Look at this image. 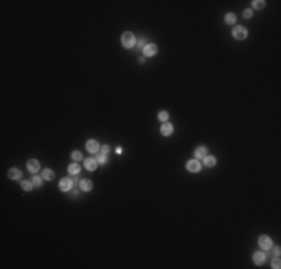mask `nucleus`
Segmentation results:
<instances>
[{"label":"nucleus","mask_w":281,"mask_h":269,"mask_svg":"<svg viewBox=\"0 0 281 269\" xmlns=\"http://www.w3.org/2000/svg\"><path fill=\"white\" fill-rule=\"evenodd\" d=\"M135 42H136V39H135L133 33H130V32L123 33V36H121V43H123L124 48H132L135 45Z\"/></svg>","instance_id":"nucleus-1"},{"label":"nucleus","mask_w":281,"mask_h":269,"mask_svg":"<svg viewBox=\"0 0 281 269\" xmlns=\"http://www.w3.org/2000/svg\"><path fill=\"white\" fill-rule=\"evenodd\" d=\"M259 245H260V248H263V250H271V248H272V241H271L269 236L262 235V236L259 238Z\"/></svg>","instance_id":"nucleus-2"},{"label":"nucleus","mask_w":281,"mask_h":269,"mask_svg":"<svg viewBox=\"0 0 281 269\" xmlns=\"http://www.w3.org/2000/svg\"><path fill=\"white\" fill-rule=\"evenodd\" d=\"M232 35L235 36V39H238V40H242V39H245L247 37V30L244 29V27H233V32H232Z\"/></svg>","instance_id":"nucleus-3"},{"label":"nucleus","mask_w":281,"mask_h":269,"mask_svg":"<svg viewBox=\"0 0 281 269\" xmlns=\"http://www.w3.org/2000/svg\"><path fill=\"white\" fill-rule=\"evenodd\" d=\"M85 147H87L88 153H99V150H100V147H99L97 141H94V139H90Z\"/></svg>","instance_id":"nucleus-4"},{"label":"nucleus","mask_w":281,"mask_h":269,"mask_svg":"<svg viewBox=\"0 0 281 269\" xmlns=\"http://www.w3.org/2000/svg\"><path fill=\"white\" fill-rule=\"evenodd\" d=\"M156 53H157V47H156L154 43H148V45L144 47V54H145V57H151V55H154Z\"/></svg>","instance_id":"nucleus-5"},{"label":"nucleus","mask_w":281,"mask_h":269,"mask_svg":"<svg viewBox=\"0 0 281 269\" xmlns=\"http://www.w3.org/2000/svg\"><path fill=\"white\" fill-rule=\"evenodd\" d=\"M253 260H254L256 265H262V263H265V260H266V254H265L263 251H257V253H254Z\"/></svg>","instance_id":"nucleus-6"},{"label":"nucleus","mask_w":281,"mask_h":269,"mask_svg":"<svg viewBox=\"0 0 281 269\" xmlns=\"http://www.w3.org/2000/svg\"><path fill=\"white\" fill-rule=\"evenodd\" d=\"M186 167H187V171H190V172H199V171H200V163L197 160H190L187 164H186Z\"/></svg>","instance_id":"nucleus-7"},{"label":"nucleus","mask_w":281,"mask_h":269,"mask_svg":"<svg viewBox=\"0 0 281 269\" xmlns=\"http://www.w3.org/2000/svg\"><path fill=\"white\" fill-rule=\"evenodd\" d=\"M72 179L70 178H63L61 181H60V190L61 191H69L70 188H72Z\"/></svg>","instance_id":"nucleus-8"},{"label":"nucleus","mask_w":281,"mask_h":269,"mask_svg":"<svg viewBox=\"0 0 281 269\" xmlns=\"http://www.w3.org/2000/svg\"><path fill=\"white\" fill-rule=\"evenodd\" d=\"M84 166H85V169H87V171L93 172V171H96L97 160H96V159H85V161H84Z\"/></svg>","instance_id":"nucleus-9"},{"label":"nucleus","mask_w":281,"mask_h":269,"mask_svg":"<svg viewBox=\"0 0 281 269\" xmlns=\"http://www.w3.org/2000/svg\"><path fill=\"white\" fill-rule=\"evenodd\" d=\"M160 132H161V135H163V136H169V135H172L174 127H172V124H169V123H163L161 129H160Z\"/></svg>","instance_id":"nucleus-10"},{"label":"nucleus","mask_w":281,"mask_h":269,"mask_svg":"<svg viewBox=\"0 0 281 269\" xmlns=\"http://www.w3.org/2000/svg\"><path fill=\"white\" fill-rule=\"evenodd\" d=\"M27 167H29V171H30L32 174H36V172L39 171V161L35 160V159L29 160L27 161Z\"/></svg>","instance_id":"nucleus-11"},{"label":"nucleus","mask_w":281,"mask_h":269,"mask_svg":"<svg viewBox=\"0 0 281 269\" xmlns=\"http://www.w3.org/2000/svg\"><path fill=\"white\" fill-rule=\"evenodd\" d=\"M79 187H81V190H84V191H90V190L93 188V182H91L90 179H82V181L79 182Z\"/></svg>","instance_id":"nucleus-12"},{"label":"nucleus","mask_w":281,"mask_h":269,"mask_svg":"<svg viewBox=\"0 0 281 269\" xmlns=\"http://www.w3.org/2000/svg\"><path fill=\"white\" fill-rule=\"evenodd\" d=\"M8 177H9L11 179H19L21 178V171H18L17 167H12V169H9Z\"/></svg>","instance_id":"nucleus-13"},{"label":"nucleus","mask_w":281,"mask_h":269,"mask_svg":"<svg viewBox=\"0 0 281 269\" xmlns=\"http://www.w3.org/2000/svg\"><path fill=\"white\" fill-rule=\"evenodd\" d=\"M194 156H196V159H203V157L206 156V148H205V147H199V148L194 151Z\"/></svg>","instance_id":"nucleus-14"},{"label":"nucleus","mask_w":281,"mask_h":269,"mask_svg":"<svg viewBox=\"0 0 281 269\" xmlns=\"http://www.w3.org/2000/svg\"><path fill=\"white\" fill-rule=\"evenodd\" d=\"M42 178L45 179V181H51V179H54V172L51 171V169H45V171H42Z\"/></svg>","instance_id":"nucleus-15"},{"label":"nucleus","mask_w":281,"mask_h":269,"mask_svg":"<svg viewBox=\"0 0 281 269\" xmlns=\"http://www.w3.org/2000/svg\"><path fill=\"white\" fill-rule=\"evenodd\" d=\"M215 163H217V160H215L214 156H205V164H206L208 167H212Z\"/></svg>","instance_id":"nucleus-16"},{"label":"nucleus","mask_w":281,"mask_h":269,"mask_svg":"<svg viewBox=\"0 0 281 269\" xmlns=\"http://www.w3.org/2000/svg\"><path fill=\"white\" fill-rule=\"evenodd\" d=\"M81 171V167L76 164V163H72V164H69V174H72V175H78V172Z\"/></svg>","instance_id":"nucleus-17"},{"label":"nucleus","mask_w":281,"mask_h":269,"mask_svg":"<svg viewBox=\"0 0 281 269\" xmlns=\"http://www.w3.org/2000/svg\"><path fill=\"white\" fill-rule=\"evenodd\" d=\"M33 187V182L32 181H21V188L26 190V191H30Z\"/></svg>","instance_id":"nucleus-18"},{"label":"nucleus","mask_w":281,"mask_h":269,"mask_svg":"<svg viewBox=\"0 0 281 269\" xmlns=\"http://www.w3.org/2000/svg\"><path fill=\"white\" fill-rule=\"evenodd\" d=\"M226 22L227 24H235L236 22V15L235 14H227L226 15Z\"/></svg>","instance_id":"nucleus-19"},{"label":"nucleus","mask_w":281,"mask_h":269,"mask_svg":"<svg viewBox=\"0 0 281 269\" xmlns=\"http://www.w3.org/2000/svg\"><path fill=\"white\" fill-rule=\"evenodd\" d=\"M253 6H254L256 9H263L265 8V2L263 0H254V2H253Z\"/></svg>","instance_id":"nucleus-20"},{"label":"nucleus","mask_w":281,"mask_h":269,"mask_svg":"<svg viewBox=\"0 0 281 269\" xmlns=\"http://www.w3.org/2000/svg\"><path fill=\"white\" fill-rule=\"evenodd\" d=\"M96 160H97V163H102V164H105V163H106V154L99 153V154H97V157H96Z\"/></svg>","instance_id":"nucleus-21"},{"label":"nucleus","mask_w":281,"mask_h":269,"mask_svg":"<svg viewBox=\"0 0 281 269\" xmlns=\"http://www.w3.org/2000/svg\"><path fill=\"white\" fill-rule=\"evenodd\" d=\"M42 179L43 178H40V177H33L32 182H33V185H35V187H40V185H42Z\"/></svg>","instance_id":"nucleus-22"},{"label":"nucleus","mask_w":281,"mask_h":269,"mask_svg":"<svg viewBox=\"0 0 281 269\" xmlns=\"http://www.w3.org/2000/svg\"><path fill=\"white\" fill-rule=\"evenodd\" d=\"M72 159H73L75 161H79L81 159H82V154H81L79 151H73V153H72Z\"/></svg>","instance_id":"nucleus-23"},{"label":"nucleus","mask_w":281,"mask_h":269,"mask_svg":"<svg viewBox=\"0 0 281 269\" xmlns=\"http://www.w3.org/2000/svg\"><path fill=\"white\" fill-rule=\"evenodd\" d=\"M168 117H169V115H168V112H165V111L158 112V120H160V121H163V123H165V121L168 120Z\"/></svg>","instance_id":"nucleus-24"},{"label":"nucleus","mask_w":281,"mask_h":269,"mask_svg":"<svg viewBox=\"0 0 281 269\" xmlns=\"http://www.w3.org/2000/svg\"><path fill=\"white\" fill-rule=\"evenodd\" d=\"M280 266H281L280 259H278V257H277V259H274V260H272V268H274V269H278Z\"/></svg>","instance_id":"nucleus-25"},{"label":"nucleus","mask_w":281,"mask_h":269,"mask_svg":"<svg viewBox=\"0 0 281 269\" xmlns=\"http://www.w3.org/2000/svg\"><path fill=\"white\" fill-rule=\"evenodd\" d=\"M244 17L248 19V18L253 17V11H250V9H247V11H244Z\"/></svg>","instance_id":"nucleus-26"},{"label":"nucleus","mask_w":281,"mask_h":269,"mask_svg":"<svg viewBox=\"0 0 281 269\" xmlns=\"http://www.w3.org/2000/svg\"><path fill=\"white\" fill-rule=\"evenodd\" d=\"M108 151H109V147H108V145H103V147H100V153H102V154H106Z\"/></svg>","instance_id":"nucleus-27"},{"label":"nucleus","mask_w":281,"mask_h":269,"mask_svg":"<svg viewBox=\"0 0 281 269\" xmlns=\"http://www.w3.org/2000/svg\"><path fill=\"white\" fill-rule=\"evenodd\" d=\"M138 47H139V48L140 47H142V48L145 47V40H144V39H139V40H138Z\"/></svg>","instance_id":"nucleus-28"},{"label":"nucleus","mask_w":281,"mask_h":269,"mask_svg":"<svg viewBox=\"0 0 281 269\" xmlns=\"http://www.w3.org/2000/svg\"><path fill=\"white\" fill-rule=\"evenodd\" d=\"M274 251H275V254H277V256H280V247H275V250Z\"/></svg>","instance_id":"nucleus-29"}]
</instances>
